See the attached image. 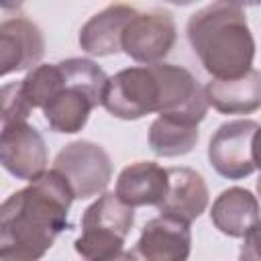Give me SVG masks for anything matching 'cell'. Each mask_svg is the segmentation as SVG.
Returning <instances> with one entry per match:
<instances>
[{
  "label": "cell",
  "mask_w": 261,
  "mask_h": 261,
  "mask_svg": "<svg viewBox=\"0 0 261 261\" xmlns=\"http://www.w3.org/2000/svg\"><path fill=\"white\" fill-rule=\"evenodd\" d=\"M2 126L27 122L31 116V108L24 104L20 92H18V82L4 84L2 86Z\"/></svg>",
  "instance_id": "cell-20"
},
{
  "label": "cell",
  "mask_w": 261,
  "mask_h": 261,
  "mask_svg": "<svg viewBox=\"0 0 261 261\" xmlns=\"http://www.w3.org/2000/svg\"><path fill=\"white\" fill-rule=\"evenodd\" d=\"M169 188V173L155 161H137L126 165L118 177L114 194L130 208L159 206Z\"/></svg>",
  "instance_id": "cell-14"
},
{
  "label": "cell",
  "mask_w": 261,
  "mask_h": 261,
  "mask_svg": "<svg viewBox=\"0 0 261 261\" xmlns=\"http://www.w3.org/2000/svg\"><path fill=\"white\" fill-rule=\"evenodd\" d=\"M2 167L16 179L35 181L47 171L49 155L43 135L29 122L2 126L0 133Z\"/></svg>",
  "instance_id": "cell-10"
},
{
  "label": "cell",
  "mask_w": 261,
  "mask_h": 261,
  "mask_svg": "<svg viewBox=\"0 0 261 261\" xmlns=\"http://www.w3.org/2000/svg\"><path fill=\"white\" fill-rule=\"evenodd\" d=\"M251 153H253V163H255V169L261 171V124L253 137V147H251Z\"/></svg>",
  "instance_id": "cell-22"
},
{
  "label": "cell",
  "mask_w": 261,
  "mask_h": 261,
  "mask_svg": "<svg viewBox=\"0 0 261 261\" xmlns=\"http://www.w3.org/2000/svg\"><path fill=\"white\" fill-rule=\"evenodd\" d=\"M204 90L208 104L220 114H251L261 108V71L255 67L232 80H210Z\"/></svg>",
  "instance_id": "cell-17"
},
{
  "label": "cell",
  "mask_w": 261,
  "mask_h": 261,
  "mask_svg": "<svg viewBox=\"0 0 261 261\" xmlns=\"http://www.w3.org/2000/svg\"><path fill=\"white\" fill-rule=\"evenodd\" d=\"M61 88H63V73L59 63H41L18 82V92L31 110L35 108L43 110L47 102Z\"/></svg>",
  "instance_id": "cell-19"
},
{
  "label": "cell",
  "mask_w": 261,
  "mask_h": 261,
  "mask_svg": "<svg viewBox=\"0 0 261 261\" xmlns=\"http://www.w3.org/2000/svg\"><path fill=\"white\" fill-rule=\"evenodd\" d=\"M137 8L128 4H110L90 16L80 29L77 43L82 51L96 57H108L122 51V35L126 24L137 16Z\"/></svg>",
  "instance_id": "cell-13"
},
{
  "label": "cell",
  "mask_w": 261,
  "mask_h": 261,
  "mask_svg": "<svg viewBox=\"0 0 261 261\" xmlns=\"http://www.w3.org/2000/svg\"><path fill=\"white\" fill-rule=\"evenodd\" d=\"M161 82V108L159 116L175 118L188 124H200L208 112V98L204 86L181 65L155 63Z\"/></svg>",
  "instance_id": "cell-9"
},
{
  "label": "cell",
  "mask_w": 261,
  "mask_h": 261,
  "mask_svg": "<svg viewBox=\"0 0 261 261\" xmlns=\"http://www.w3.org/2000/svg\"><path fill=\"white\" fill-rule=\"evenodd\" d=\"M135 224V208L114 192H104L82 216V232L73 247L82 261H110L124 251V241Z\"/></svg>",
  "instance_id": "cell-4"
},
{
  "label": "cell",
  "mask_w": 261,
  "mask_h": 261,
  "mask_svg": "<svg viewBox=\"0 0 261 261\" xmlns=\"http://www.w3.org/2000/svg\"><path fill=\"white\" fill-rule=\"evenodd\" d=\"M59 67L63 73V88L47 102L43 116L51 130L75 135L86 126L90 112L102 106L108 75L96 61L86 57L63 59Z\"/></svg>",
  "instance_id": "cell-3"
},
{
  "label": "cell",
  "mask_w": 261,
  "mask_h": 261,
  "mask_svg": "<svg viewBox=\"0 0 261 261\" xmlns=\"http://www.w3.org/2000/svg\"><path fill=\"white\" fill-rule=\"evenodd\" d=\"M167 173L169 188L165 200L157 206L159 212L186 222L200 218L208 206V186L202 173L192 167H167Z\"/></svg>",
  "instance_id": "cell-15"
},
{
  "label": "cell",
  "mask_w": 261,
  "mask_h": 261,
  "mask_svg": "<svg viewBox=\"0 0 261 261\" xmlns=\"http://www.w3.org/2000/svg\"><path fill=\"white\" fill-rule=\"evenodd\" d=\"M110 261H143V259H141V257H139V255L135 253V249H133V251H126V249H124V251H122L120 255L112 257Z\"/></svg>",
  "instance_id": "cell-23"
},
{
  "label": "cell",
  "mask_w": 261,
  "mask_h": 261,
  "mask_svg": "<svg viewBox=\"0 0 261 261\" xmlns=\"http://www.w3.org/2000/svg\"><path fill=\"white\" fill-rule=\"evenodd\" d=\"M200 139L198 124H188L175 118L157 116L149 126V147L157 157L188 155Z\"/></svg>",
  "instance_id": "cell-18"
},
{
  "label": "cell",
  "mask_w": 261,
  "mask_h": 261,
  "mask_svg": "<svg viewBox=\"0 0 261 261\" xmlns=\"http://www.w3.org/2000/svg\"><path fill=\"white\" fill-rule=\"evenodd\" d=\"M45 55V37L27 16L6 18L0 24V75L35 69Z\"/></svg>",
  "instance_id": "cell-11"
},
{
  "label": "cell",
  "mask_w": 261,
  "mask_h": 261,
  "mask_svg": "<svg viewBox=\"0 0 261 261\" xmlns=\"http://www.w3.org/2000/svg\"><path fill=\"white\" fill-rule=\"evenodd\" d=\"M188 43L212 80H232L253 69L255 39L241 4L212 2L192 12Z\"/></svg>",
  "instance_id": "cell-2"
},
{
  "label": "cell",
  "mask_w": 261,
  "mask_h": 261,
  "mask_svg": "<svg viewBox=\"0 0 261 261\" xmlns=\"http://www.w3.org/2000/svg\"><path fill=\"white\" fill-rule=\"evenodd\" d=\"M102 106L120 120H139L161 108V82L153 65H133L108 77Z\"/></svg>",
  "instance_id": "cell-5"
},
{
  "label": "cell",
  "mask_w": 261,
  "mask_h": 261,
  "mask_svg": "<svg viewBox=\"0 0 261 261\" xmlns=\"http://www.w3.org/2000/svg\"><path fill=\"white\" fill-rule=\"evenodd\" d=\"M259 124L251 118H237L222 122L210 143H208V161L214 171L226 179H243L255 171L253 163V137Z\"/></svg>",
  "instance_id": "cell-8"
},
{
  "label": "cell",
  "mask_w": 261,
  "mask_h": 261,
  "mask_svg": "<svg viewBox=\"0 0 261 261\" xmlns=\"http://www.w3.org/2000/svg\"><path fill=\"white\" fill-rule=\"evenodd\" d=\"M257 194H259V198H261V173H259V177H257Z\"/></svg>",
  "instance_id": "cell-24"
},
{
  "label": "cell",
  "mask_w": 261,
  "mask_h": 261,
  "mask_svg": "<svg viewBox=\"0 0 261 261\" xmlns=\"http://www.w3.org/2000/svg\"><path fill=\"white\" fill-rule=\"evenodd\" d=\"M75 200L67 179L53 167L12 192L0 208V259L41 261L55 239L69 228V208Z\"/></svg>",
  "instance_id": "cell-1"
},
{
  "label": "cell",
  "mask_w": 261,
  "mask_h": 261,
  "mask_svg": "<svg viewBox=\"0 0 261 261\" xmlns=\"http://www.w3.org/2000/svg\"><path fill=\"white\" fill-rule=\"evenodd\" d=\"M192 251L190 222L169 214L151 218L137 241L135 253L143 261H188Z\"/></svg>",
  "instance_id": "cell-12"
},
{
  "label": "cell",
  "mask_w": 261,
  "mask_h": 261,
  "mask_svg": "<svg viewBox=\"0 0 261 261\" xmlns=\"http://www.w3.org/2000/svg\"><path fill=\"white\" fill-rule=\"evenodd\" d=\"M212 224L226 237L243 239L261 218L259 200L247 188H226L222 190L210 208Z\"/></svg>",
  "instance_id": "cell-16"
},
{
  "label": "cell",
  "mask_w": 261,
  "mask_h": 261,
  "mask_svg": "<svg viewBox=\"0 0 261 261\" xmlns=\"http://www.w3.org/2000/svg\"><path fill=\"white\" fill-rule=\"evenodd\" d=\"M53 169L67 179L75 200L102 196L112 179V159L108 151L94 141H73L65 145L55 155Z\"/></svg>",
  "instance_id": "cell-6"
},
{
  "label": "cell",
  "mask_w": 261,
  "mask_h": 261,
  "mask_svg": "<svg viewBox=\"0 0 261 261\" xmlns=\"http://www.w3.org/2000/svg\"><path fill=\"white\" fill-rule=\"evenodd\" d=\"M239 261H261V220L243 237Z\"/></svg>",
  "instance_id": "cell-21"
},
{
  "label": "cell",
  "mask_w": 261,
  "mask_h": 261,
  "mask_svg": "<svg viewBox=\"0 0 261 261\" xmlns=\"http://www.w3.org/2000/svg\"><path fill=\"white\" fill-rule=\"evenodd\" d=\"M177 39L173 14L161 8L137 12L122 35V53L141 65L163 63Z\"/></svg>",
  "instance_id": "cell-7"
}]
</instances>
